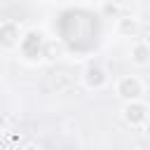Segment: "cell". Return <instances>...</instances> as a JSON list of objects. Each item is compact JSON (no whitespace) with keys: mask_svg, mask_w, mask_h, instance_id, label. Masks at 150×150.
Segmentation results:
<instances>
[{"mask_svg":"<svg viewBox=\"0 0 150 150\" xmlns=\"http://www.w3.org/2000/svg\"><path fill=\"white\" fill-rule=\"evenodd\" d=\"M45 47H47V38H45L42 28H28V30H23V35L19 40L16 52L23 63L38 66L45 61Z\"/></svg>","mask_w":150,"mask_h":150,"instance_id":"6da1fadb","label":"cell"},{"mask_svg":"<svg viewBox=\"0 0 150 150\" xmlns=\"http://www.w3.org/2000/svg\"><path fill=\"white\" fill-rule=\"evenodd\" d=\"M112 91L115 96L124 103V101H134V98H143L145 96V82L143 77L129 73V75H120L112 84Z\"/></svg>","mask_w":150,"mask_h":150,"instance_id":"7a4b0ae2","label":"cell"},{"mask_svg":"<svg viewBox=\"0 0 150 150\" xmlns=\"http://www.w3.org/2000/svg\"><path fill=\"white\" fill-rule=\"evenodd\" d=\"M120 117L127 127L131 129H138L148 117H150V103L145 98H134V101H124L122 103V110H120Z\"/></svg>","mask_w":150,"mask_h":150,"instance_id":"3957f363","label":"cell"},{"mask_svg":"<svg viewBox=\"0 0 150 150\" xmlns=\"http://www.w3.org/2000/svg\"><path fill=\"white\" fill-rule=\"evenodd\" d=\"M80 84L87 91H103L110 84V73L105 66L101 63H89L84 66V70L80 73Z\"/></svg>","mask_w":150,"mask_h":150,"instance_id":"277c9868","label":"cell"},{"mask_svg":"<svg viewBox=\"0 0 150 150\" xmlns=\"http://www.w3.org/2000/svg\"><path fill=\"white\" fill-rule=\"evenodd\" d=\"M23 35V26L16 19H2L0 21V52H14L19 47V40Z\"/></svg>","mask_w":150,"mask_h":150,"instance_id":"5b68a950","label":"cell"},{"mask_svg":"<svg viewBox=\"0 0 150 150\" xmlns=\"http://www.w3.org/2000/svg\"><path fill=\"white\" fill-rule=\"evenodd\" d=\"M127 59L134 68H148L150 66V42L143 38H134V42L129 45Z\"/></svg>","mask_w":150,"mask_h":150,"instance_id":"8992f818","label":"cell"},{"mask_svg":"<svg viewBox=\"0 0 150 150\" xmlns=\"http://www.w3.org/2000/svg\"><path fill=\"white\" fill-rule=\"evenodd\" d=\"M115 33L120 38H138L141 33V19H136L134 14H120L115 19Z\"/></svg>","mask_w":150,"mask_h":150,"instance_id":"52a82bcc","label":"cell"},{"mask_svg":"<svg viewBox=\"0 0 150 150\" xmlns=\"http://www.w3.org/2000/svg\"><path fill=\"white\" fill-rule=\"evenodd\" d=\"M120 14H122V7L115 5L112 0H103L101 2V16L103 19H117Z\"/></svg>","mask_w":150,"mask_h":150,"instance_id":"ba28073f","label":"cell"},{"mask_svg":"<svg viewBox=\"0 0 150 150\" xmlns=\"http://www.w3.org/2000/svg\"><path fill=\"white\" fill-rule=\"evenodd\" d=\"M138 129H141V134H143V138H145V141L150 143V117H148V120H145V122H143V124H141Z\"/></svg>","mask_w":150,"mask_h":150,"instance_id":"9c48e42d","label":"cell"},{"mask_svg":"<svg viewBox=\"0 0 150 150\" xmlns=\"http://www.w3.org/2000/svg\"><path fill=\"white\" fill-rule=\"evenodd\" d=\"M5 127H7V120H5V115H2V112H0V134H2V131H5Z\"/></svg>","mask_w":150,"mask_h":150,"instance_id":"30bf717a","label":"cell"},{"mask_svg":"<svg viewBox=\"0 0 150 150\" xmlns=\"http://www.w3.org/2000/svg\"><path fill=\"white\" fill-rule=\"evenodd\" d=\"M112 2H115V5H120V7H127L131 0H112Z\"/></svg>","mask_w":150,"mask_h":150,"instance_id":"8fae6325","label":"cell"},{"mask_svg":"<svg viewBox=\"0 0 150 150\" xmlns=\"http://www.w3.org/2000/svg\"><path fill=\"white\" fill-rule=\"evenodd\" d=\"M47 2H52V5H66V2H70V0H47Z\"/></svg>","mask_w":150,"mask_h":150,"instance_id":"7c38bea8","label":"cell"}]
</instances>
